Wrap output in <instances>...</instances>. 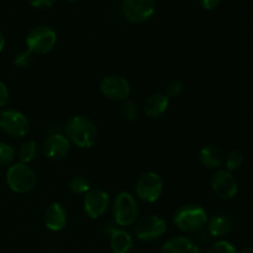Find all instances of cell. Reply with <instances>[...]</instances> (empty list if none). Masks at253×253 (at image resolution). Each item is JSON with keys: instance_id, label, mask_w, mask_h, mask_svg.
Here are the masks:
<instances>
[{"instance_id": "obj_1", "label": "cell", "mask_w": 253, "mask_h": 253, "mask_svg": "<svg viewBox=\"0 0 253 253\" xmlns=\"http://www.w3.org/2000/svg\"><path fill=\"white\" fill-rule=\"evenodd\" d=\"M66 137L77 147L90 148L98 140V128L86 116H73L66 125Z\"/></svg>"}, {"instance_id": "obj_2", "label": "cell", "mask_w": 253, "mask_h": 253, "mask_svg": "<svg viewBox=\"0 0 253 253\" xmlns=\"http://www.w3.org/2000/svg\"><path fill=\"white\" fill-rule=\"evenodd\" d=\"M175 226L185 232H199L208 224V214L199 205H184L175 211Z\"/></svg>"}, {"instance_id": "obj_3", "label": "cell", "mask_w": 253, "mask_h": 253, "mask_svg": "<svg viewBox=\"0 0 253 253\" xmlns=\"http://www.w3.org/2000/svg\"><path fill=\"white\" fill-rule=\"evenodd\" d=\"M7 187L17 194L29 193L36 187L37 177L34 170L25 163H15L6 172Z\"/></svg>"}, {"instance_id": "obj_4", "label": "cell", "mask_w": 253, "mask_h": 253, "mask_svg": "<svg viewBox=\"0 0 253 253\" xmlns=\"http://www.w3.org/2000/svg\"><path fill=\"white\" fill-rule=\"evenodd\" d=\"M57 34L46 25H39L29 32L26 37L27 51L32 54H46L54 48Z\"/></svg>"}, {"instance_id": "obj_5", "label": "cell", "mask_w": 253, "mask_h": 253, "mask_svg": "<svg viewBox=\"0 0 253 253\" xmlns=\"http://www.w3.org/2000/svg\"><path fill=\"white\" fill-rule=\"evenodd\" d=\"M138 216V205L130 193L121 192L114 202V220L119 226H131Z\"/></svg>"}, {"instance_id": "obj_6", "label": "cell", "mask_w": 253, "mask_h": 253, "mask_svg": "<svg viewBox=\"0 0 253 253\" xmlns=\"http://www.w3.org/2000/svg\"><path fill=\"white\" fill-rule=\"evenodd\" d=\"M155 11V0H123L121 2V12L124 17L132 24L148 21Z\"/></svg>"}, {"instance_id": "obj_7", "label": "cell", "mask_w": 253, "mask_h": 253, "mask_svg": "<svg viewBox=\"0 0 253 253\" xmlns=\"http://www.w3.org/2000/svg\"><path fill=\"white\" fill-rule=\"evenodd\" d=\"M0 128L11 137H24L30 130L26 116L17 110L7 109L0 111Z\"/></svg>"}, {"instance_id": "obj_8", "label": "cell", "mask_w": 253, "mask_h": 253, "mask_svg": "<svg viewBox=\"0 0 253 253\" xmlns=\"http://www.w3.org/2000/svg\"><path fill=\"white\" fill-rule=\"evenodd\" d=\"M167 231V222L156 215H150L138 220L135 226V235L140 241L150 242L161 239Z\"/></svg>"}, {"instance_id": "obj_9", "label": "cell", "mask_w": 253, "mask_h": 253, "mask_svg": "<svg viewBox=\"0 0 253 253\" xmlns=\"http://www.w3.org/2000/svg\"><path fill=\"white\" fill-rule=\"evenodd\" d=\"M163 192L162 178L155 172H147L140 177L136 184V194L140 199L147 203H155L161 198Z\"/></svg>"}, {"instance_id": "obj_10", "label": "cell", "mask_w": 253, "mask_h": 253, "mask_svg": "<svg viewBox=\"0 0 253 253\" xmlns=\"http://www.w3.org/2000/svg\"><path fill=\"white\" fill-rule=\"evenodd\" d=\"M100 91L110 100L125 101L130 95L131 88L130 83L123 77L109 76L100 82Z\"/></svg>"}, {"instance_id": "obj_11", "label": "cell", "mask_w": 253, "mask_h": 253, "mask_svg": "<svg viewBox=\"0 0 253 253\" xmlns=\"http://www.w3.org/2000/svg\"><path fill=\"white\" fill-rule=\"evenodd\" d=\"M211 189L222 200H230L236 197L239 185L231 172L226 169L217 170L211 179Z\"/></svg>"}, {"instance_id": "obj_12", "label": "cell", "mask_w": 253, "mask_h": 253, "mask_svg": "<svg viewBox=\"0 0 253 253\" xmlns=\"http://www.w3.org/2000/svg\"><path fill=\"white\" fill-rule=\"evenodd\" d=\"M109 208V194L101 189H90L84 198V211L90 219H99Z\"/></svg>"}, {"instance_id": "obj_13", "label": "cell", "mask_w": 253, "mask_h": 253, "mask_svg": "<svg viewBox=\"0 0 253 253\" xmlns=\"http://www.w3.org/2000/svg\"><path fill=\"white\" fill-rule=\"evenodd\" d=\"M69 148H71V142L68 138L61 133H54L44 141L43 153L49 160L58 161L68 155Z\"/></svg>"}, {"instance_id": "obj_14", "label": "cell", "mask_w": 253, "mask_h": 253, "mask_svg": "<svg viewBox=\"0 0 253 253\" xmlns=\"http://www.w3.org/2000/svg\"><path fill=\"white\" fill-rule=\"evenodd\" d=\"M105 232L110 236V247L113 253H128L133 246L131 235L116 225L109 224L105 227Z\"/></svg>"}, {"instance_id": "obj_15", "label": "cell", "mask_w": 253, "mask_h": 253, "mask_svg": "<svg viewBox=\"0 0 253 253\" xmlns=\"http://www.w3.org/2000/svg\"><path fill=\"white\" fill-rule=\"evenodd\" d=\"M44 225L48 230L58 232L67 225V212L59 203H52L44 212Z\"/></svg>"}, {"instance_id": "obj_16", "label": "cell", "mask_w": 253, "mask_h": 253, "mask_svg": "<svg viewBox=\"0 0 253 253\" xmlns=\"http://www.w3.org/2000/svg\"><path fill=\"white\" fill-rule=\"evenodd\" d=\"M160 253H200L199 246L188 237L178 236L168 240Z\"/></svg>"}, {"instance_id": "obj_17", "label": "cell", "mask_w": 253, "mask_h": 253, "mask_svg": "<svg viewBox=\"0 0 253 253\" xmlns=\"http://www.w3.org/2000/svg\"><path fill=\"white\" fill-rule=\"evenodd\" d=\"M169 106V99L166 94L156 93L148 96L145 101V114L148 118H158L167 111Z\"/></svg>"}, {"instance_id": "obj_18", "label": "cell", "mask_w": 253, "mask_h": 253, "mask_svg": "<svg viewBox=\"0 0 253 253\" xmlns=\"http://www.w3.org/2000/svg\"><path fill=\"white\" fill-rule=\"evenodd\" d=\"M199 158L202 165L208 169H217L224 163V153L217 146L207 145L200 150Z\"/></svg>"}, {"instance_id": "obj_19", "label": "cell", "mask_w": 253, "mask_h": 253, "mask_svg": "<svg viewBox=\"0 0 253 253\" xmlns=\"http://www.w3.org/2000/svg\"><path fill=\"white\" fill-rule=\"evenodd\" d=\"M232 221L226 215H216L208 224V234L210 237H224L230 234Z\"/></svg>"}, {"instance_id": "obj_20", "label": "cell", "mask_w": 253, "mask_h": 253, "mask_svg": "<svg viewBox=\"0 0 253 253\" xmlns=\"http://www.w3.org/2000/svg\"><path fill=\"white\" fill-rule=\"evenodd\" d=\"M37 153H39L37 143L34 140H29L22 143L21 147H20L19 158L21 161V163L27 165V163L32 162L37 157Z\"/></svg>"}, {"instance_id": "obj_21", "label": "cell", "mask_w": 253, "mask_h": 253, "mask_svg": "<svg viewBox=\"0 0 253 253\" xmlns=\"http://www.w3.org/2000/svg\"><path fill=\"white\" fill-rule=\"evenodd\" d=\"M245 162V156L244 153L240 152V151L234 150L231 152L227 153V156L225 157L224 163L225 167H226V170L229 172H234V170L240 169L242 167Z\"/></svg>"}, {"instance_id": "obj_22", "label": "cell", "mask_w": 253, "mask_h": 253, "mask_svg": "<svg viewBox=\"0 0 253 253\" xmlns=\"http://www.w3.org/2000/svg\"><path fill=\"white\" fill-rule=\"evenodd\" d=\"M138 113H140V109L138 105L132 100H125L123 101V105H121V115L125 120L127 121H133L137 119Z\"/></svg>"}, {"instance_id": "obj_23", "label": "cell", "mask_w": 253, "mask_h": 253, "mask_svg": "<svg viewBox=\"0 0 253 253\" xmlns=\"http://www.w3.org/2000/svg\"><path fill=\"white\" fill-rule=\"evenodd\" d=\"M69 189L74 194H86L90 190V183L84 177H74L69 183Z\"/></svg>"}, {"instance_id": "obj_24", "label": "cell", "mask_w": 253, "mask_h": 253, "mask_svg": "<svg viewBox=\"0 0 253 253\" xmlns=\"http://www.w3.org/2000/svg\"><path fill=\"white\" fill-rule=\"evenodd\" d=\"M15 158V150L6 142H0V167L11 165Z\"/></svg>"}, {"instance_id": "obj_25", "label": "cell", "mask_w": 253, "mask_h": 253, "mask_svg": "<svg viewBox=\"0 0 253 253\" xmlns=\"http://www.w3.org/2000/svg\"><path fill=\"white\" fill-rule=\"evenodd\" d=\"M184 91V84H183L182 81H175L169 82L166 86V95H167L168 99H175L178 96H180Z\"/></svg>"}, {"instance_id": "obj_26", "label": "cell", "mask_w": 253, "mask_h": 253, "mask_svg": "<svg viewBox=\"0 0 253 253\" xmlns=\"http://www.w3.org/2000/svg\"><path fill=\"white\" fill-rule=\"evenodd\" d=\"M207 253H237V250L229 241H217L208 249Z\"/></svg>"}, {"instance_id": "obj_27", "label": "cell", "mask_w": 253, "mask_h": 253, "mask_svg": "<svg viewBox=\"0 0 253 253\" xmlns=\"http://www.w3.org/2000/svg\"><path fill=\"white\" fill-rule=\"evenodd\" d=\"M32 61H34V54L30 51L20 52L14 59V64L20 69H26L31 66Z\"/></svg>"}, {"instance_id": "obj_28", "label": "cell", "mask_w": 253, "mask_h": 253, "mask_svg": "<svg viewBox=\"0 0 253 253\" xmlns=\"http://www.w3.org/2000/svg\"><path fill=\"white\" fill-rule=\"evenodd\" d=\"M30 5L35 9H49L51 6H53V4L56 2V0H29Z\"/></svg>"}, {"instance_id": "obj_29", "label": "cell", "mask_w": 253, "mask_h": 253, "mask_svg": "<svg viewBox=\"0 0 253 253\" xmlns=\"http://www.w3.org/2000/svg\"><path fill=\"white\" fill-rule=\"evenodd\" d=\"M9 89L2 82H0V108H2V106L9 103Z\"/></svg>"}, {"instance_id": "obj_30", "label": "cell", "mask_w": 253, "mask_h": 253, "mask_svg": "<svg viewBox=\"0 0 253 253\" xmlns=\"http://www.w3.org/2000/svg\"><path fill=\"white\" fill-rule=\"evenodd\" d=\"M200 6L205 10H215L220 6L222 0H198Z\"/></svg>"}, {"instance_id": "obj_31", "label": "cell", "mask_w": 253, "mask_h": 253, "mask_svg": "<svg viewBox=\"0 0 253 253\" xmlns=\"http://www.w3.org/2000/svg\"><path fill=\"white\" fill-rule=\"evenodd\" d=\"M5 43H6V41H5V36H4V34H2V32L0 31V52H1L2 49H4Z\"/></svg>"}, {"instance_id": "obj_32", "label": "cell", "mask_w": 253, "mask_h": 253, "mask_svg": "<svg viewBox=\"0 0 253 253\" xmlns=\"http://www.w3.org/2000/svg\"><path fill=\"white\" fill-rule=\"evenodd\" d=\"M237 253H253V247L252 246H246L244 249H241Z\"/></svg>"}, {"instance_id": "obj_33", "label": "cell", "mask_w": 253, "mask_h": 253, "mask_svg": "<svg viewBox=\"0 0 253 253\" xmlns=\"http://www.w3.org/2000/svg\"><path fill=\"white\" fill-rule=\"evenodd\" d=\"M68 1H71V2H74V1H79V0H68Z\"/></svg>"}]
</instances>
